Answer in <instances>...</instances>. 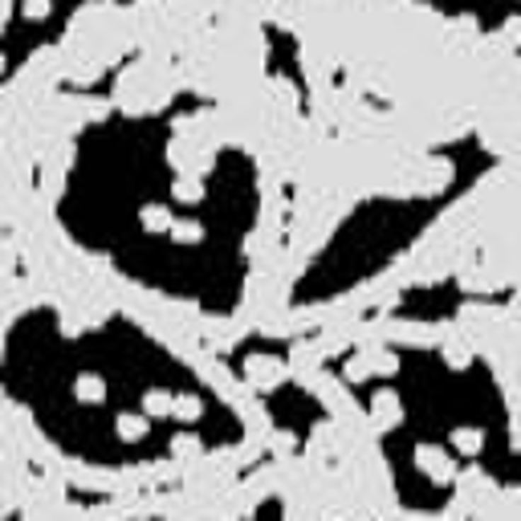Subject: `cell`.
Here are the masks:
<instances>
[{
    "label": "cell",
    "instance_id": "2",
    "mask_svg": "<svg viewBox=\"0 0 521 521\" xmlns=\"http://www.w3.org/2000/svg\"><path fill=\"white\" fill-rule=\"evenodd\" d=\"M143 224L151 232H163V228H171V212L163 208V204H147L143 208Z\"/></svg>",
    "mask_w": 521,
    "mask_h": 521
},
{
    "label": "cell",
    "instance_id": "3",
    "mask_svg": "<svg viewBox=\"0 0 521 521\" xmlns=\"http://www.w3.org/2000/svg\"><path fill=\"white\" fill-rule=\"evenodd\" d=\"M118 436L122 440H143L147 436V420L143 416H122V420H118Z\"/></svg>",
    "mask_w": 521,
    "mask_h": 521
},
{
    "label": "cell",
    "instance_id": "8",
    "mask_svg": "<svg viewBox=\"0 0 521 521\" xmlns=\"http://www.w3.org/2000/svg\"><path fill=\"white\" fill-rule=\"evenodd\" d=\"M171 236H176V241H200V224H192V220H179L176 228H171Z\"/></svg>",
    "mask_w": 521,
    "mask_h": 521
},
{
    "label": "cell",
    "instance_id": "4",
    "mask_svg": "<svg viewBox=\"0 0 521 521\" xmlns=\"http://www.w3.org/2000/svg\"><path fill=\"white\" fill-rule=\"evenodd\" d=\"M171 411H176L179 420H195V416H200V411H204V403H200V399H195V395H179L176 403H171Z\"/></svg>",
    "mask_w": 521,
    "mask_h": 521
},
{
    "label": "cell",
    "instance_id": "10",
    "mask_svg": "<svg viewBox=\"0 0 521 521\" xmlns=\"http://www.w3.org/2000/svg\"><path fill=\"white\" fill-rule=\"evenodd\" d=\"M49 13V0H25V16H45Z\"/></svg>",
    "mask_w": 521,
    "mask_h": 521
},
{
    "label": "cell",
    "instance_id": "6",
    "mask_svg": "<svg viewBox=\"0 0 521 521\" xmlns=\"http://www.w3.org/2000/svg\"><path fill=\"white\" fill-rule=\"evenodd\" d=\"M147 411H151V416H167V411H171V395H163V391H147Z\"/></svg>",
    "mask_w": 521,
    "mask_h": 521
},
{
    "label": "cell",
    "instance_id": "5",
    "mask_svg": "<svg viewBox=\"0 0 521 521\" xmlns=\"http://www.w3.org/2000/svg\"><path fill=\"white\" fill-rule=\"evenodd\" d=\"M374 411H379V416H383V420H399V399H395V395H391V391H379V395H374Z\"/></svg>",
    "mask_w": 521,
    "mask_h": 521
},
{
    "label": "cell",
    "instance_id": "9",
    "mask_svg": "<svg viewBox=\"0 0 521 521\" xmlns=\"http://www.w3.org/2000/svg\"><path fill=\"white\" fill-rule=\"evenodd\" d=\"M176 195L179 200H200V183L195 179H176Z\"/></svg>",
    "mask_w": 521,
    "mask_h": 521
},
{
    "label": "cell",
    "instance_id": "11",
    "mask_svg": "<svg viewBox=\"0 0 521 521\" xmlns=\"http://www.w3.org/2000/svg\"><path fill=\"white\" fill-rule=\"evenodd\" d=\"M0 65H4V57H0Z\"/></svg>",
    "mask_w": 521,
    "mask_h": 521
},
{
    "label": "cell",
    "instance_id": "1",
    "mask_svg": "<svg viewBox=\"0 0 521 521\" xmlns=\"http://www.w3.org/2000/svg\"><path fill=\"white\" fill-rule=\"evenodd\" d=\"M74 395H78L81 403H102V399H106V383H102L98 374H78Z\"/></svg>",
    "mask_w": 521,
    "mask_h": 521
},
{
    "label": "cell",
    "instance_id": "7",
    "mask_svg": "<svg viewBox=\"0 0 521 521\" xmlns=\"http://www.w3.org/2000/svg\"><path fill=\"white\" fill-rule=\"evenodd\" d=\"M452 444H456V448H460L464 456H472L476 448H481V432H456Z\"/></svg>",
    "mask_w": 521,
    "mask_h": 521
}]
</instances>
